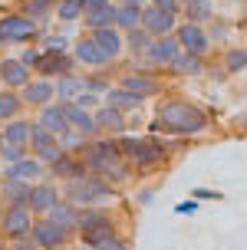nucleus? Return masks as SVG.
Masks as SVG:
<instances>
[{
	"instance_id": "11",
	"label": "nucleus",
	"mask_w": 247,
	"mask_h": 250,
	"mask_svg": "<svg viewBox=\"0 0 247 250\" xmlns=\"http://www.w3.org/2000/svg\"><path fill=\"white\" fill-rule=\"evenodd\" d=\"M175 40L181 43V50L198 53V56H211V37H208V26L204 23H191V20H178L175 26Z\"/></svg>"
},
{
	"instance_id": "54",
	"label": "nucleus",
	"mask_w": 247,
	"mask_h": 250,
	"mask_svg": "<svg viewBox=\"0 0 247 250\" xmlns=\"http://www.w3.org/2000/svg\"><path fill=\"white\" fill-rule=\"evenodd\" d=\"M237 132H241V135H247V112L237 119Z\"/></svg>"
},
{
	"instance_id": "55",
	"label": "nucleus",
	"mask_w": 247,
	"mask_h": 250,
	"mask_svg": "<svg viewBox=\"0 0 247 250\" xmlns=\"http://www.w3.org/2000/svg\"><path fill=\"white\" fill-rule=\"evenodd\" d=\"M0 250H10V240L3 237V234H0Z\"/></svg>"
},
{
	"instance_id": "33",
	"label": "nucleus",
	"mask_w": 247,
	"mask_h": 250,
	"mask_svg": "<svg viewBox=\"0 0 247 250\" xmlns=\"http://www.w3.org/2000/svg\"><path fill=\"white\" fill-rule=\"evenodd\" d=\"M122 66H112V69H86V89L89 92H96V96H106L112 86H115V76H119Z\"/></svg>"
},
{
	"instance_id": "5",
	"label": "nucleus",
	"mask_w": 247,
	"mask_h": 250,
	"mask_svg": "<svg viewBox=\"0 0 247 250\" xmlns=\"http://www.w3.org/2000/svg\"><path fill=\"white\" fill-rule=\"evenodd\" d=\"M112 234H122V217L112 211V204H102V208H79V230H76V240H79L83 247H92V244L112 237Z\"/></svg>"
},
{
	"instance_id": "10",
	"label": "nucleus",
	"mask_w": 247,
	"mask_h": 250,
	"mask_svg": "<svg viewBox=\"0 0 247 250\" xmlns=\"http://www.w3.org/2000/svg\"><path fill=\"white\" fill-rule=\"evenodd\" d=\"M181 53V43L175 40V33H165V37H152V43H148V50H145V56L142 60L148 62V69L152 73H158V76H165L168 79V66H172V60Z\"/></svg>"
},
{
	"instance_id": "14",
	"label": "nucleus",
	"mask_w": 247,
	"mask_h": 250,
	"mask_svg": "<svg viewBox=\"0 0 247 250\" xmlns=\"http://www.w3.org/2000/svg\"><path fill=\"white\" fill-rule=\"evenodd\" d=\"M92 40H96L99 53L106 56L109 66H122L125 60V33L119 26H102V30H92Z\"/></svg>"
},
{
	"instance_id": "41",
	"label": "nucleus",
	"mask_w": 247,
	"mask_h": 250,
	"mask_svg": "<svg viewBox=\"0 0 247 250\" xmlns=\"http://www.w3.org/2000/svg\"><path fill=\"white\" fill-rule=\"evenodd\" d=\"M37 43H40V50H43V53H69L73 37H69V33H60V30H43Z\"/></svg>"
},
{
	"instance_id": "62",
	"label": "nucleus",
	"mask_w": 247,
	"mask_h": 250,
	"mask_svg": "<svg viewBox=\"0 0 247 250\" xmlns=\"http://www.w3.org/2000/svg\"><path fill=\"white\" fill-rule=\"evenodd\" d=\"M181 3H185V0H181Z\"/></svg>"
},
{
	"instance_id": "39",
	"label": "nucleus",
	"mask_w": 247,
	"mask_h": 250,
	"mask_svg": "<svg viewBox=\"0 0 247 250\" xmlns=\"http://www.w3.org/2000/svg\"><path fill=\"white\" fill-rule=\"evenodd\" d=\"M148 43H152V33H148L145 26L125 30V56H129V60H138V56H145Z\"/></svg>"
},
{
	"instance_id": "46",
	"label": "nucleus",
	"mask_w": 247,
	"mask_h": 250,
	"mask_svg": "<svg viewBox=\"0 0 247 250\" xmlns=\"http://www.w3.org/2000/svg\"><path fill=\"white\" fill-rule=\"evenodd\" d=\"M76 105H83V109H89V112H96L99 105H102V96H96V92H89V89H83L79 96H76Z\"/></svg>"
},
{
	"instance_id": "60",
	"label": "nucleus",
	"mask_w": 247,
	"mask_h": 250,
	"mask_svg": "<svg viewBox=\"0 0 247 250\" xmlns=\"http://www.w3.org/2000/svg\"><path fill=\"white\" fill-rule=\"evenodd\" d=\"M237 3H244V0H237Z\"/></svg>"
},
{
	"instance_id": "45",
	"label": "nucleus",
	"mask_w": 247,
	"mask_h": 250,
	"mask_svg": "<svg viewBox=\"0 0 247 250\" xmlns=\"http://www.w3.org/2000/svg\"><path fill=\"white\" fill-rule=\"evenodd\" d=\"M20 62L23 66H30V69H37V62H40V56H43V50H40V43H26V46H20Z\"/></svg>"
},
{
	"instance_id": "17",
	"label": "nucleus",
	"mask_w": 247,
	"mask_h": 250,
	"mask_svg": "<svg viewBox=\"0 0 247 250\" xmlns=\"http://www.w3.org/2000/svg\"><path fill=\"white\" fill-rule=\"evenodd\" d=\"M20 99H23L26 112H37V109H43L46 102L56 99V96H53V79H46V76H33V79H30V83L20 89Z\"/></svg>"
},
{
	"instance_id": "21",
	"label": "nucleus",
	"mask_w": 247,
	"mask_h": 250,
	"mask_svg": "<svg viewBox=\"0 0 247 250\" xmlns=\"http://www.w3.org/2000/svg\"><path fill=\"white\" fill-rule=\"evenodd\" d=\"M0 178H20V181H40V178H46V165L40 162L33 151H26L20 162L13 165H3V171H0Z\"/></svg>"
},
{
	"instance_id": "52",
	"label": "nucleus",
	"mask_w": 247,
	"mask_h": 250,
	"mask_svg": "<svg viewBox=\"0 0 247 250\" xmlns=\"http://www.w3.org/2000/svg\"><path fill=\"white\" fill-rule=\"evenodd\" d=\"M106 3H112V0H86V13L89 10H99V7H106ZM86 13H83V17H86Z\"/></svg>"
},
{
	"instance_id": "15",
	"label": "nucleus",
	"mask_w": 247,
	"mask_h": 250,
	"mask_svg": "<svg viewBox=\"0 0 247 250\" xmlns=\"http://www.w3.org/2000/svg\"><path fill=\"white\" fill-rule=\"evenodd\" d=\"M56 201H63V185L60 181H53V178L33 181V188H30V211L37 214V217H46L49 208H53Z\"/></svg>"
},
{
	"instance_id": "19",
	"label": "nucleus",
	"mask_w": 247,
	"mask_h": 250,
	"mask_svg": "<svg viewBox=\"0 0 247 250\" xmlns=\"http://www.w3.org/2000/svg\"><path fill=\"white\" fill-rule=\"evenodd\" d=\"M204 66H208V56H198V53L181 50L165 73H168V79H198V76H204Z\"/></svg>"
},
{
	"instance_id": "44",
	"label": "nucleus",
	"mask_w": 247,
	"mask_h": 250,
	"mask_svg": "<svg viewBox=\"0 0 247 250\" xmlns=\"http://www.w3.org/2000/svg\"><path fill=\"white\" fill-rule=\"evenodd\" d=\"M86 250H132V247H129V237H125V234H112V237L99 240V244H92V247H86Z\"/></svg>"
},
{
	"instance_id": "3",
	"label": "nucleus",
	"mask_w": 247,
	"mask_h": 250,
	"mask_svg": "<svg viewBox=\"0 0 247 250\" xmlns=\"http://www.w3.org/2000/svg\"><path fill=\"white\" fill-rule=\"evenodd\" d=\"M83 155V162H86V168L92 171V175H102L109 185L115 188H125L129 181H132V165L122 158V148H119V138L112 135H96L86 142V148L79 151Z\"/></svg>"
},
{
	"instance_id": "34",
	"label": "nucleus",
	"mask_w": 247,
	"mask_h": 250,
	"mask_svg": "<svg viewBox=\"0 0 247 250\" xmlns=\"http://www.w3.org/2000/svg\"><path fill=\"white\" fill-rule=\"evenodd\" d=\"M23 112H26V105H23V99H20V89L0 86V125L17 119V115H23Z\"/></svg>"
},
{
	"instance_id": "8",
	"label": "nucleus",
	"mask_w": 247,
	"mask_h": 250,
	"mask_svg": "<svg viewBox=\"0 0 247 250\" xmlns=\"http://www.w3.org/2000/svg\"><path fill=\"white\" fill-rule=\"evenodd\" d=\"M30 240L40 250H66V247L76 244V234L66 230V227H60V224H53L49 217H37L33 221V230H30Z\"/></svg>"
},
{
	"instance_id": "58",
	"label": "nucleus",
	"mask_w": 247,
	"mask_h": 250,
	"mask_svg": "<svg viewBox=\"0 0 247 250\" xmlns=\"http://www.w3.org/2000/svg\"><path fill=\"white\" fill-rule=\"evenodd\" d=\"M0 50H3V40H0Z\"/></svg>"
},
{
	"instance_id": "53",
	"label": "nucleus",
	"mask_w": 247,
	"mask_h": 250,
	"mask_svg": "<svg viewBox=\"0 0 247 250\" xmlns=\"http://www.w3.org/2000/svg\"><path fill=\"white\" fill-rule=\"evenodd\" d=\"M152 194H155V188H145V191L138 194V204H148V201H152Z\"/></svg>"
},
{
	"instance_id": "50",
	"label": "nucleus",
	"mask_w": 247,
	"mask_h": 250,
	"mask_svg": "<svg viewBox=\"0 0 247 250\" xmlns=\"http://www.w3.org/2000/svg\"><path fill=\"white\" fill-rule=\"evenodd\" d=\"M148 3H155L158 10H168V13H178L181 17V0H148Z\"/></svg>"
},
{
	"instance_id": "36",
	"label": "nucleus",
	"mask_w": 247,
	"mask_h": 250,
	"mask_svg": "<svg viewBox=\"0 0 247 250\" xmlns=\"http://www.w3.org/2000/svg\"><path fill=\"white\" fill-rule=\"evenodd\" d=\"M83 13H86V0H56L53 20H60L63 26H79Z\"/></svg>"
},
{
	"instance_id": "57",
	"label": "nucleus",
	"mask_w": 247,
	"mask_h": 250,
	"mask_svg": "<svg viewBox=\"0 0 247 250\" xmlns=\"http://www.w3.org/2000/svg\"><path fill=\"white\" fill-rule=\"evenodd\" d=\"M3 142H7V138H3V128H0V148H3Z\"/></svg>"
},
{
	"instance_id": "23",
	"label": "nucleus",
	"mask_w": 247,
	"mask_h": 250,
	"mask_svg": "<svg viewBox=\"0 0 247 250\" xmlns=\"http://www.w3.org/2000/svg\"><path fill=\"white\" fill-rule=\"evenodd\" d=\"M33 79V69L20 62V56H0V86L7 89H23Z\"/></svg>"
},
{
	"instance_id": "25",
	"label": "nucleus",
	"mask_w": 247,
	"mask_h": 250,
	"mask_svg": "<svg viewBox=\"0 0 247 250\" xmlns=\"http://www.w3.org/2000/svg\"><path fill=\"white\" fill-rule=\"evenodd\" d=\"M83 89H86V76L79 73V69L60 76V79H53V96H56V102H73Z\"/></svg>"
},
{
	"instance_id": "37",
	"label": "nucleus",
	"mask_w": 247,
	"mask_h": 250,
	"mask_svg": "<svg viewBox=\"0 0 247 250\" xmlns=\"http://www.w3.org/2000/svg\"><path fill=\"white\" fill-rule=\"evenodd\" d=\"M102 26H115V0L106 3V7H99V10H89L86 17L79 20V30H86V33L102 30Z\"/></svg>"
},
{
	"instance_id": "20",
	"label": "nucleus",
	"mask_w": 247,
	"mask_h": 250,
	"mask_svg": "<svg viewBox=\"0 0 247 250\" xmlns=\"http://www.w3.org/2000/svg\"><path fill=\"white\" fill-rule=\"evenodd\" d=\"M178 20H181L178 13L158 10L155 3H145V7H142V26H145L152 37H165V33H175Z\"/></svg>"
},
{
	"instance_id": "31",
	"label": "nucleus",
	"mask_w": 247,
	"mask_h": 250,
	"mask_svg": "<svg viewBox=\"0 0 247 250\" xmlns=\"http://www.w3.org/2000/svg\"><path fill=\"white\" fill-rule=\"evenodd\" d=\"M224 66V73L227 76H237V73H247V46L244 43H227L221 50V60H218Z\"/></svg>"
},
{
	"instance_id": "48",
	"label": "nucleus",
	"mask_w": 247,
	"mask_h": 250,
	"mask_svg": "<svg viewBox=\"0 0 247 250\" xmlns=\"http://www.w3.org/2000/svg\"><path fill=\"white\" fill-rule=\"evenodd\" d=\"M204 76H208V79H214V83H224V79H227V73H224L221 62H208V66H204Z\"/></svg>"
},
{
	"instance_id": "12",
	"label": "nucleus",
	"mask_w": 247,
	"mask_h": 250,
	"mask_svg": "<svg viewBox=\"0 0 247 250\" xmlns=\"http://www.w3.org/2000/svg\"><path fill=\"white\" fill-rule=\"evenodd\" d=\"M92 115H96V122H99V132H102V135H112V138L125 135V132H132V128L138 125V119H132L129 112L115 109V105H109V102H102Z\"/></svg>"
},
{
	"instance_id": "7",
	"label": "nucleus",
	"mask_w": 247,
	"mask_h": 250,
	"mask_svg": "<svg viewBox=\"0 0 247 250\" xmlns=\"http://www.w3.org/2000/svg\"><path fill=\"white\" fill-rule=\"evenodd\" d=\"M115 86L129 89V92H132V96H138L142 102L161 99V96L172 89L165 76L148 73V69H135V66H129V69H119V76H115Z\"/></svg>"
},
{
	"instance_id": "61",
	"label": "nucleus",
	"mask_w": 247,
	"mask_h": 250,
	"mask_svg": "<svg viewBox=\"0 0 247 250\" xmlns=\"http://www.w3.org/2000/svg\"><path fill=\"white\" fill-rule=\"evenodd\" d=\"M0 171H3V165H0Z\"/></svg>"
},
{
	"instance_id": "2",
	"label": "nucleus",
	"mask_w": 247,
	"mask_h": 250,
	"mask_svg": "<svg viewBox=\"0 0 247 250\" xmlns=\"http://www.w3.org/2000/svg\"><path fill=\"white\" fill-rule=\"evenodd\" d=\"M181 145H185V138H175V135H135V132L119 135L122 158L132 165L135 178H152L168 171L172 158L181 151Z\"/></svg>"
},
{
	"instance_id": "24",
	"label": "nucleus",
	"mask_w": 247,
	"mask_h": 250,
	"mask_svg": "<svg viewBox=\"0 0 247 250\" xmlns=\"http://www.w3.org/2000/svg\"><path fill=\"white\" fill-rule=\"evenodd\" d=\"M63 109H66V122L73 125V128H79L86 138H96L102 135L99 132V122H96V115L89 112V109H83V105H76V102H63Z\"/></svg>"
},
{
	"instance_id": "1",
	"label": "nucleus",
	"mask_w": 247,
	"mask_h": 250,
	"mask_svg": "<svg viewBox=\"0 0 247 250\" xmlns=\"http://www.w3.org/2000/svg\"><path fill=\"white\" fill-rule=\"evenodd\" d=\"M148 135H175V138H204L214 128V119L204 105H198L195 99H185L178 92H165L148 119Z\"/></svg>"
},
{
	"instance_id": "28",
	"label": "nucleus",
	"mask_w": 247,
	"mask_h": 250,
	"mask_svg": "<svg viewBox=\"0 0 247 250\" xmlns=\"http://www.w3.org/2000/svg\"><path fill=\"white\" fill-rule=\"evenodd\" d=\"M33 125H37V119H30V115H17V119H10V122H3L0 128H3V138L7 142H17V145H26L30 148V135H33Z\"/></svg>"
},
{
	"instance_id": "29",
	"label": "nucleus",
	"mask_w": 247,
	"mask_h": 250,
	"mask_svg": "<svg viewBox=\"0 0 247 250\" xmlns=\"http://www.w3.org/2000/svg\"><path fill=\"white\" fill-rule=\"evenodd\" d=\"M17 10H23L26 17H33L40 26L53 23V10H56V0H13Z\"/></svg>"
},
{
	"instance_id": "59",
	"label": "nucleus",
	"mask_w": 247,
	"mask_h": 250,
	"mask_svg": "<svg viewBox=\"0 0 247 250\" xmlns=\"http://www.w3.org/2000/svg\"><path fill=\"white\" fill-rule=\"evenodd\" d=\"M0 214H3V204H0Z\"/></svg>"
},
{
	"instance_id": "42",
	"label": "nucleus",
	"mask_w": 247,
	"mask_h": 250,
	"mask_svg": "<svg viewBox=\"0 0 247 250\" xmlns=\"http://www.w3.org/2000/svg\"><path fill=\"white\" fill-rule=\"evenodd\" d=\"M56 138H60L63 151H73V155H79V151L86 148V142H89V138L83 135L79 128H73V125H69V128H63V132H60V135H56Z\"/></svg>"
},
{
	"instance_id": "6",
	"label": "nucleus",
	"mask_w": 247,
	"mask_h": 250,
	"mask_svg": "<svg viewBox=\"0 0 247 250\" xmlns=\"http://www.w3.org/2000/svg\"><path fill=\"white\" fill-rule=\"evenodd\" d=\"M43 30H46V26H40L33 17H26V13L17 10V7L0 10V40H3V46H26V43H37Z\"/></svg>"
},
{
	"instance_id": "4",
	"label": "nucleus",
	"mask_w": 247,
	"mask_h": 250,
	"mask_svg": "<svg viewBox=\"0 0 247 250\" xmlns=\"http://www.w3.org/2000/svg\"><path fill=\"white\" fill-rule=\"evenodd\" d=\"M63 198L73 201L76 208H102V204H115V201L122 198V188L109 185L102 175L86 171L83 178H76V181H66V185H63Z\"/></svg>"
},
{
	"instance_id": "18",
	"label": "nucleus",
	"mask_w": 247,
	"mask_h": 250,
	"mask_svg": "<svg viewBox=\"0 0 247 250\" xmlns=\"http://www.w3.org/2000/svg\"><path fill=\"white\" fill-rule=\"evenodd\" d=\"M30 151L37 155L43 165H49V162H56L63 155V145H60V138L53 135V132H46L43 125H33V135H30Z\"/></svg>"
},
{
	"instance_id": "26",
	"label": "nucleus",
	"mask_w": 247,
	"mask_h": 250,
	"mask_svg": "<svg viewBox=\"0 0 247 250\" xmlns=\"http://www.w3.org/2000/svg\"><path fill=\"white\" fill-rule=\"evenodd\" d=\"M46 132H53V135H60L63 128H69V122H66V109H63V102H46L43 109H37V115H33Z\"/></svg>"
},
{
	"instance_id": "56",
	"label": "nucleus",
	"mask_w": 247,
	"mask_h": 250,
	"mask_svg": "<svg viewBox=\"0 0 247 250\" xmlns=\"http://www.w3.org/2000/svg\"><path fill=\"white\" fill-rule=\"evenodd\" d=\"M129 3H138V7H145V3H148V0H129Z\"/></svg>"
},
{
	"instance_id": "9",
	"label": "nucleus",
	"mask_w": 247,
	"mask_h": 250,
	"mask_svg": "<svg viewBox=\"0 0 247 250\" xmlns=\"http://www.w3.org/2000/svg\"><path fill=\"white\" fill-rule=\"evenodd\" d=\"M33 221H37V214L30 211V204H10L0 214V234L7 240H23V237H30Z\"/></svg>"
},
{
	"instance_id": "49",
	"label": "nucleus",
	"mask_w": 247,
	"mask_h": 250,
	"mask_svg": "<svg viewBox=\"0 0 247 250\" xmlns=\"http://www.w3.org/2000/svg\"><path fill=\"white\" fill-rule=\"evenodd\" d=\"M195 211H198V198H191V201H178V204H175V214H181V217H191Z\"/></svg>"
},
{
	"instance_id": "38",
	"label": "nucleus",
	"mask_w": 247,
	"mask_h": 250,
	"mask_svg": "<svg viewBox=\"0 0 247 250\" xmlns=\"http://www.w3.org/2000/svg\"><path fill=\"white\" fill-rule=\"evenodd\" d=\"M115 26H119L122 33L142 26V7H138V3H129V0H115Z\"/></svg>"
},
{
	"instance_id": "40",
	"label": "nucleus",
	"mask_w": 247,
	"mask_h": 250,
	"mask_svg": "<svg viewBox=\"0 0 247 250\" xmlns=\"http://www.w3.org/2000/svg\"><path fill=\"white\" fill-rule=\"evenodd\" d=\"M204 26H208L211 46H227V40H231V33H234V23H231L227 17H221V13H214Z\"/></svg>"
},
{
	"instance_id": "16",
	"label": "nucleus",
	"mask_w": 247,
	"mask_h": 250,
	"mask_svg": "<svg viewBox=\"0 0 247 250\" xmlns=\"http://www.w3.org/2000/svg\"><path fill=\"white\" fill-rule=\"evenodd\" d=\"M89 168L86 162H83V155H73V151H63L56 162L46 165V178H53V181H60V185H66V181H76V178H83Z\"/></svg>"
},
{
	"instance_id": "43",
	"label": "nucleus",
	"mask_w": 247,
	"mask_h": 250,
	"mask_svg": "<svg viewBox=\"0 0 247 250\" xmlns=\"http://www.w3.org/2000/svg\"><path fill=\"white\" fill-rule=\"evenodd\" d=\"M26 145H17V142H3V148H0V165H13V162H20L26 155Z\"/></svg>"
},
{
	"instance_id": "30",
	"label": "nucleus",
	"mask_w": 247,
	"mask_h": 250,
	"mask_svg": "<svg viewBox=\"0 0 247 250\" xmlns=\"http://www.w3.org/2000/svg\"><path fill=\"white\" fill-rule=\"evenodd\" d=\"M49 221H53V224H60V227H66V230H79V208H76L73 201H56V204H53V208H49V214H46Z\"/></svg>"
},
{
	"instance_id": "13",
	"label": "nucleus",
	"mask_w": 247,
	"mask_h": 250,
	"mask_svg": "<svg viewBox=\"0 0 247 250\" xmlns=\"http://www.w3.org/2000/svg\"><path fill=\"white\" fill-rule=\"evenodd\" d=\"M69 53H73V60H76V66H79V69H112L109 62H106V56L99 53L92 33H86V30H79V37H73Z\"/></svg>"
},
{
	"instance_id": "51",
	"label": "nucleus",
	"mask_w": 247,
	"mask_h": 250,
	"mask_svg": "<svg viewBox=\"0 0 247 250\" xmlns=\"http://www.w3.org/2000/svg\"><path fill=\"white\" fill-rule=\"evenodd\" d=\"M10 250H40V247L30 237H23V240H10Z\"/></svg>"
},
{
	"instance_id": "22",
	"label": "nucleus",
	"mask_w": 247,
	"mask_h": 250,
	"mask_svg": "<svg viewBox=\"0 0 247 250\" xmlns=\"http://www.w3.org/2000/svg\"><path fill=\"white\" fill-rule=\"evenodd\" d=\"M73 69H79L73 60V53H43L37 62V69H33V76H46V79H60V76L73 73Z\"/></svg>"
},
{
	"instance_id": "47",
	"label": "nucleus",
	"mask_w": 247,
	"mask_h": 250,
	"mask_svg": "<svg viewBox=\"0 0 247 250\" xmlns=\"http://www.w3.org/2000/svg\"><path fill=\"white\" fill-rule=\"evenodd\" d=\"M191 198H198V201H224V194L218 191V188H195Z\"/></svg>"
},
{
	"instance_id": "32",
	"label": "nucleus",
	"mask_w": 247,
	"mask_h": 250,
	"mask_svg": "<svg viewBox=\"0 0 247 250\" xmlns=\"http://www.w3.org/2000/svg\"><path fill=\"white\" fill-rule=\"evenodd\" d=\"M102 102H109V105H115V109H122V112H129V115H135V112L145 109V102L138 99V96H132L129 89H122V86H112L109 92L102 96Z\"/></svg>"
},
{
	"instance_id": "35",
	"label": "nucleus",
	"mask_w": 247,
	"mask_h": 250,
	"mask_svg": "<svg viewBox=\"0 0 247 250\" xmlns=\"http://www.w3.org/2000/svg\"><path fill=\"white\" fill-rule=\"evenodd\" d=\"M214 13H218L214 0H185L181 3V20H191V23H208Z\"/></svg>"
},
{
	"instance_id": "27",
	"label": "nucleus",
	"mask_w": 247,
	"mask_h": 250,
	"mask_svg": "<svg viewBox=\"0 0 247 250\" xmlns=\"http://www.w3.org/2000/svg\"><path fill=\"white\" fill-rule=\"evenodd\" d=\"M30 181L20 178H0V204L10 208V204H30Z\"/></svg>"
}]
</instances>
